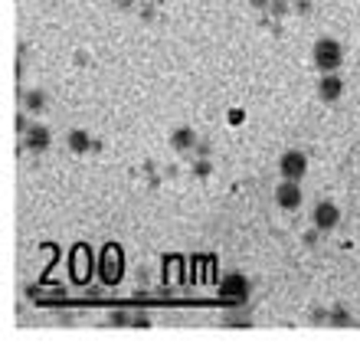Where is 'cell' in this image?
<instances>
[{
	"label": "cell",
	"instance_id": "cell-1",
	"mask_svg": "<svg viewBox=\"0 0 360 357\" xmlns=\"http://www.w3.org/2000/svg\"><path fill=\"white\" fill-rule=\"evenodd\" d=\"M341 63H344V49L338 39L321 37L314 43V66L321 73H334V69H341Z\"/></svg>",
	"mask_w": 360,
	"mask_h": 357
},
{
	"label": "cell",
	"instance_id": "cell-2",
	"mask_svg": "<svg viewBox=\"0 0 360 357\" xmlns=\"http://www.w3.org/2000/svg\"><path fill=\"white\" fill-rule=\"evenodd\" d=\"M278 174L285 180H302L308 174V158H304L302 151H285L282 161H278Z\"/></svg>",
	"mask_w": 360,
	"mask_h": 357
},
{
	"label": "cell",
	"instance_id": "cell-3",
	"mask_svg": "<svg viewBox=\"0 0 360 357\" xmlns=\"http://www.w3.org/2000/svg\"><path fill=\"white\" fill-rule=\"evenodd\" d=\"M275 203L282 210H298L302 207V180H285L275 187Z\"/></svg>",
	"mask_w": 360,
	"mask_h": 357
},
{
	"label": "cell",
	"instance_id": "cell-4",
	"mask_svg": "<svg viewBox=\"0 0 360 357\" xmlns=\"http://www.w3.org/2000/svg\"><path fill=\"white\" fill-rule=\"evenodd\" d=\"M311 220H314V226H318V230H324V233H328V230H334V226H338V220H341V210L324 200V203H318V207H314Z\"/></svg>",
	"mask_w": 360,
	"mask_h": 357
},
{
	"label": "cell",
	"instance_id": "cell-5",
	"mask_svg": "<svg viewBox=\"0 0 360 357\" xmlns=\"http://www.w3.org/2000/svg\"><path fill=\"white\" fill-rule=\"evenodd\" d=\"M219 295H223V299H246L249 282L239 273H229L226 279H223V285H219Z\"/></svg>",
	"mask_w": 360,
	"mask_h": 357
},
{
	"label": "cell",
	"instance_id": "cell-6",
	"mask_svg": "<svg viewBox=\"0 0 360 357\" xmlns=\"http://www.w3.org/2000/svg\"><path fill=\"white\" fill-rule=\"evenodd\" d=\"M318 92H321L324 102H338L344 92V82L334 73H321V82H318Z\"/></svg>",
	"mask_w": 360,
	"mask_h": 357
},
{
	"label": "cell",
	"instance_id": "cell-7",
	"mask_svg": "<svg viewBox=\"0 0 360 357\" xmlns=\"http://www.w3.org/2000/svg\"><path fill=\"white\" fill-rule=\"evenodd\" d=\"M102 273H105V279H108V282H118V279H122V253H118L115 246L108 249V253H105Z\"/></svg>",
	"mask_w": 360,
	"mask_h": 357
},
{
	"label": "cell",
	"instance_id": "cell-8",
	"mask_svg": "<svg viewBox=\"0 0 360 357\" xmlns=\"http://www.w3.org/2000/svg\"><path fill=\"white\" fill-rule=\"evenodd\" d=\"M46 144H49V132H46V128H33V132H30V148L43 151Z\"/></svg>",
	"mask_w": 360,
	"mask_h": 357
}]
</instances>
